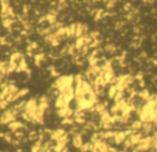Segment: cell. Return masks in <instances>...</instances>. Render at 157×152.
<instances>
[{
  "label": "cell",
  "instance_id": "1",
  "mask_svg": "<svg viewBox=\"0 0 157 152\" xmlns=\"http://www.w3.org/2000/svg\"><path fill=\"white\" fill-rule=\"evenodd\" d=\"M10 64L12 66V69L15 71H19L25 68H27L26 65V56L25 54L18 53V52H13L10 56Z\"/></svg>",
  "mask_w": 157,
  "mask_h": 152
}]
</instances>
